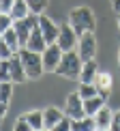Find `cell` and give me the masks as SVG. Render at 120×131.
I'll return each mask as SVG.
<instances>
[{
  "instance_id": "cell-23",
  "label": "cell",
  "mask_w": 120,
  "mask_h": 131,
  "mask_svg": "<svg viewBox=\"0 0 120 131\" xmlns=\"http://www.w3.org/2000/svg\"><path fill=\"white\" fill-rule=\"evenodd\" d=\"M13 15L11 13H0V35L2 32H7L9 28H13Z\"/></svg>"
},
{
  "instance_id": "cell-13",
  "label": "cell",
  "mask_w": 120,
  "mask_h": 131,
  "mask_svg": "<svg viewBox=\"0 0 120 131\" xmlns=\"http://www.w3.org/2000/svg\"><path fill=\"white\" fill-rule=\"evenodd\" d=\"M97 75H99V64L94 62V58H92V60H84V64H81V73H79V80L77 82H94Z\"/></svg>"
},
{
  "instance_id": "cell-26",
  "label": "cell",
  "mask_w": 120,
  "mask_h": 131,
  "mask_svg": "<svg viewBox=\"0 0 120 131\" xmlns=\"http://www.w3.org/2000/svg\"><path fill=\"white\" fill-rule=\"evenodd\" d=\"M13 54H17V52H13V50H11V47L7 45V43H4V41L0 43V58H2V60H9Z\"/></svg>"
},
{
  "instance_id": "cell-10",
  "label": "cell",
  "mask_w": 120,
  "mask_h": 131,
  "mask_svg": "<svg viewBox=\"0 0 120 131\" xmlns=\"http://www.w3.org/2000/svg\"><path fill=\"white\" fill-rule=\"evenodd\" d=\"M9 64H11V75H13V82H15V84H24V82L28 80V75H26L24 62H21V58H19V52L13 54V56L9 58Z\"/></svg>"
},
{
  "instance_id": "cell-19",
  "label": "cell",
  "mask_w": 120,
  "mask_h": 131,
  "mask_svg": "<svg viewBox=\"0 0 120 131\" xmlns=\"http://www.w3.org/2000/svg\"><path fill=\"white\" fill-rule=\"evenodd\" d=\"M2 41L7 43L13 52H19L21 50V43H19V37H17V32H15V28H9L7 32H2Z\"/></svg>"
},
{
  "instance_id": "cell-20",
  "label": "cell",
  "mask_w": 120,
  "mask_h": 131,
  "mask_svg": "<svg viewBox=\"0 0 120 131\" xmlns=\"http://www.w3.org/2000/svg\"><path fill=\"white\" fill-rule=\"evenodd\" d=\"M77 92L81 95V99H90V97H94V95H99V88L94 86V82H79V86H77Z\"/></svg>"
},
{
  "instance_id": "cell-17",
  "label": "cell",
  "mask_w": 120,
  "mask_h": 131,
  "mask_svg": "<svg viewBox=\"0 0 120 131\" xmlns=\"http://www.w3.org/2000/svg\"><path fill=\"white\" fill-rule=\"evenodd\" d=\"M30 13H32V11H30V4L26 2V0H15L13 9H11L13 19H24V17H28Z\"/></svg>"
},
{
  "instance_id": "cell-22",
  "label": "cell",
  "mask_w": 120,
  "mask_h": 131,
  "mask_svg": "<svg viewBox=\"0 0 120 131\" xmlns=\"http://www.w3.org/2000/svg\"><path fill=\"white\" fill-rule=\"evenodd\" d=\"M26 2L30 4V11H32V13L41 15V13H45V9H47V4H50V0H26Z\"/></svg>"
},
{
  "instance_id": "cell-18",
  "label": "cell",
  "mask_w": 120,
  "mask_h": 131,
  "mask_svg": "<svg viewBox=\"0 0 120 131\" xmlns=\"http://www.w3.org/2000/svg\"><path fill=\"white\" fill-rule=\"evenodd\" d=\"M94 129H97L94 116H88V114H86L84 118L73 121V127H71V131H94Z\"/></svg>"
},
{
  "instance_id": "cell-1",
  "label": "cell",
  "mask_w": 120,
  "mask_h": 131,
  "mask_svg": "<svg viewBox=\"0 0 120 131\" xmlns=\"http://www.w3.org/2000/svg\"><path fill=\"white\" fill-rule=\"evenodd\" d=\"M69 24L75 28V32L81 37L84 32H94L97 28V19L90 7H75L69 13Z\"/></svg>"
},
{
  "instance_id": "cell-7",
  "label": "cell",
  "mask_w": 120,
  "mask_h": 131,
  "mask_svg": "<svg viewBox=\"0 0 120 131\" xmlns=\"http://www.w3.org/2000/svg\"><path fill=\"white\" fill-rule=\"evenodd\" d=\"M77 52L81 56V60H92L97 54V39L94 32H84L77 41Z\"/></svg>"
},
{
  "instance_id": "cell-5",
  "label": "cell",
  "mask_w": 120,
  "mask_h": 131,
  "mask_svg": "<svg viewBox=\"0 0 120 131\" xmlns=\"http://www.w3.org/2000/svg\"><path fill=\"white\" fill-rule=\"evenodd\" d=\"M77 41H79V35L75 32V28L69 24H60V32H58V39L56 43L62 47L64 52H71V50H77Z\"/></svg>"
},
{
  "instance_id": "cell-14",
  "label": "cell",
  "mask_w": 120,
  "mask_h": 131,
  "mask_svg": "<svg viewBox=\"0 0 120 131\" xmlns=\"http://www.w3.org/2000/svg\"><path fill=\"white\" fill-rule=\"evenodd\" d=\"M105 103H107V95H103V92H99V95H94V97H90V99H86V101H84L86 114H88V116H94V114L99 112Z\"/></svg>"
},
{
  "instance_id": "cell-12",
  "label": "cell",
  "mask_w": 120,
  "mask_h": 131,
  "mask_svg": "<svg viewBox=\"0 0 120 131\" xmlns=\"http://www.w3.org/2000/svg\"><path fill=\"white\" fill-rule=\"evenodd\" d=\"M50 45L47 43V39H45V35L41 32V28L37 26L34 30H32V35H30V39H28V43H26V47L28 50H32V52H39V54H43V50Z\"/></svg>"
},
{
  "instance_id": "cell-3",
  "label": "cell",
  "mask_w": 120,
  "mask_h": 131,
  "mask_svg": "<svg viewBox=\"0 0 120 131\" xmlns=\"http://www.w3.org/2000/svg\"><path fill=\"white\" fill-rule=\"evenodd\" d=\"M19 58L24 62V69H26V75L28 80H39L43 73H45V64H43V56L39 52H32L28 47H21L19 50Z\"/></svg>"
},
{
  "instance_id": "cell-29",
  "label": "cell",
  "mask_w": 120,
  "mask_h": 131,
  "mask_svg": "<svg viewBox=\"0 0 120 131\" xmlns=\"http://www.w3.org/2000/svg\"><path fill=\"white\" fill-rule=\"evenodd\" d=\"M7 107H9V103H2V101H0V125H2L4 116H7Z\"/></svg>"
},
{
  "instance_id": "cell-28",
  "label": "cell",
  "mask_w": 120,
  "mask_h": 131,
  "mask_svg": "<svg viewBox=\"0 0 120 131\" xmlns=\"http://www.w3.org/2000/svg\"><path fill=\"white\" fill-rule=\"evenodd\" d=\"M112 129H118L120 131V110L114 112V121H112Z\"/></svg>"
},
{
  "instance_id": "cell-27",
  "label": "cell",
  "mask_w": 120,
  "mask_h": 131,
  "mask_svg": "<svg viewBox=\"0 0 120 131\" xmlns=\"http://www.w3.org/2000/svg\"><path fill=\"white\" fill-rule=\"evenodd\" d=\"M15 0H0V13H11Z\"/></svg>"
},
{
  "instance_id": "cell-30",
  "label": "cell",
  "mask_w": 120,
  "mask_h": 131,
  "mask_svg": "<svg viewBox=\"0 0 120 131\" xmlns=\"http://www.w3.org/2000/svg\"><path fill=\"white\" fill-rule=\"evenodd\" d=\"M112 9L116 11V13H120V0H112Z\"/></svg>"
},
{
  "instance_id": "cell-25",
  "label": "cell",
  "mask_w": 120,
  "mask_h": 131,
  "mask_svg": "<svg viewBox=\"0 0 120 131\" xmlns=\"http://www.w3.org/2000/svg\"><path fill=\"white\" fill-rule=\"evenodd\" d=\"M13 129H17V131H28V129H30V123L26 121V116H24V114H21V116H17V121H15Z\"/></svg>"
},
{
  "instance_id": "cell-2",
  "label": "cell",
  "mask_w": 120,
  "mask_h": 131,
  "mask_svg": "<svg viewBox=\"0 0 120 131\" xmlns=\"http://www.w3.org/2000/svg\"><path fill=\"white\" fill-rule=\"evenodd\" d=\"M81 64H84V60H81L77 50L64 52V56H62V60H60V64H58L56 73L60 75V78H67V80H79Z\"/></svg>"
},
{
  "instance_id": "cell-8",
  "label": "cell",
  "mask_w": 120,
  "mask_h": 131,
  "mask_svg": "<svg viewBox=\"0 0 120 131\" xmlns=\"http://www.w3.org/2000/svg\"><path fill=\"white\" fill-rule=\"evenodd\" d=\"M39 28H41V32H43V35H45L47 43H56L58 32H60V24H56V21H54L50 15L41 13V15H39Z\"/></svg>"
},
{
  "instance_id": "cell-31",
  "label": "cell",
  "mask_w": 120,
  "mask_h": 131,
  "mask_svg": "<svg viewBox=\"0 0 120 131\" xmlns=\"http://www.w3.org/2000/svg\"><path fill=\"white\" fill-rule=\"evenodd\" d=\"M0 43H2V35H0Z\"/></svg>"
},
{
  "instance_id": "cell-16",
  "label": "cell",
  "mask_w": 120,
  "mask_h": 131,
  "mask_svg": "<svg viewBox=\"0 0 120 131\" xmlns=\"http://www.w3.org/2000/svg\"><path fill=\"white\" fill-rule=\"evenodd\" d=\"M24 116H26V121L30 123V129L32 131L45 129V127H43V110H30V112H26Z\"/></svg>"
},
{
  "instance_id": "cell-21",
  "label": "cell",
  "mask_w": 120,
  "mask_h": 131,
  "mask_svg": "<svg viewBox=\"0 0 120 131\" xmlns=\"http://www.w3.org/2000/svg\"><path fill=\"white\" fill-rule=\"evenodd\" d=\"M13 84L15 82H0V101L2 103H11L13 99Z\"/></svg>"
},
{
  "instance_id": "cell-9",
  "label": "cell",
  "mask_w": 120,
  "mask_h": 131,
  "mask_svg": "<svg viewBox=\"0 0 120 131\" xmlns=\"http://www.w3.org/2000/svg\"><path fill=\"white\" fill-rule=\"evenodd\" d=\"M62 116H64V110H60V107H56V105L45 107V110H43V127L54 131L56 125L62 121Z\"/></svg>"
},
{
  "instance_id": "cell-32",
  "label": "cell",
  "mask_w": 120,
  "mask_h": 131,
  "mask_svg": "<svg viewBox=\"0 0 120 131\" xmlns=\"http://www.w3.org/2000/svg\"><path fill=\"white\" fill-rule=\"evenodd\" d=\"M118 60H120V52H118Z\"/></svg>"
},
{
  "instance_id": "cell-4",
  "label": "cell",
  "mask_w": 120,
  "mask_h": 131,
  "mask_svg": "<svg viewBox=\"0 0 120 131\" xmlns=\"http://www.w3.org/2000/svg\"><path fill=\"white\" fill-rule=\"evenodd\" d=\"M43 64H45V73H56L60 60L64 56V50L58 45V43H50V45L43 50Z\"/></svg>"
},
{
  "instance_id": "cell-6",
  "label": "cell",
  "mask_w": 120,
  "mask_h": 131,
  "mask_svg": "<svg viewBox=\"0 0 120 131\" xmlns=\"http://www.w3.org/2000/svg\"><path fill=\"white\" fill-rule=\"evenodd\" d=\"M64 114L67 116H71L73 121H77V118H84L86 116V107H84V99H81V95L77 90L71 92V95L67 97V101H64Z\"/></svg>"
},
{
  "instance_id": "cell-24",
  "label": "cell",
  "mask_w": 120,
  "mask_h": 131,
  "mask_svg": "<svg viewBox=\"0 0 120 131\" xmlns=\"http://www.w3.org/2000/svg\"><path fill=\"white\" fill-rule=\"evenodd\" d=\"M0 82H13V75H11V64L9 60L0 62Z\"/></svg>"
},
{
  "instance_id": "cell-11",
  "label": "cell",
  "mask_w": 120,
  "mask_h": 131,
  "mask_svg": "<svg viewBox=\"0 0 120 131\" xmlns=\"http://www.w3.org/2000/svg\"><path fill=\"white\" fill-rule=\"evenodd\" d=\"M112 121H114V110L107 107V103L94 114V125L99 131H110L112 129Z\"/></svg>"
},
{
  "instance_id": "cell-15",
  "label": "cell",
  "mask_w": 120,
  "mask_h": 131,
  "mask_svg": "<svg viewBox=\"0 0 120 131\" xmlns=\"http://www.w3.org/2000/svg\"><path fill=\"white\" fill-rule=\"evenodd\" d=\"M94 86L99 88V92H103V95H107V97H110L112 86H114L112 75L107 73V71H99V75H97V80H94Z\"/></svg>"
}]
</instances>
